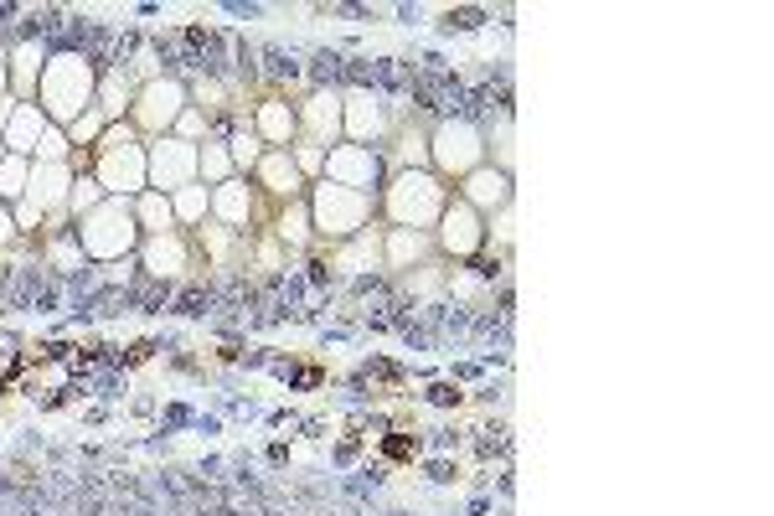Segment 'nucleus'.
<instances>
[{"label":"nucleus","mask_w":774,"mask_h":516,"mask_svg":"<svg viewBox=\"0 0 774 516\" xmlns=\"http://www.w3.org/2000/svg\"><path fill=\"white\" fill-rule=\"evenodd\" d=\"M310 78L315 83H346V57L341 52H315L310 57Z\"/></svg>","instance_id":"nucleus-1"},{"label":"nucleus","mask_w":774,"mask_h":516,"mask_svg":"<svg viewBox=\"0 0 774 516\" xmlns=\"http://www.w3.org/2000/svg\"><path fill=\"white\" fill-rule=\"evenodd\" d=\"M351 460H357V439H346V444L336 449V465H351Z\"/></svg>","instance_id":"nucleus-14"},{"label":"nucleus","mask_w":774,"mask_h":516,"mask_svg":"<svg viewBox=\"0 0 774 516\" xmlns=\"http://www.w3.org/2000/svg\"><path fill=\"white\" fill-rule=\"evenodd\" d=\"M485 21V11H475V6H459V11H449L444 16V31H475Z\"/></svg>","instance_id":"nucleus-3"},{"label":"nucleus","mask_w":774,"mask_h":516,"mask_svg":"<svg viewBox=\"0 0 774 516\" xmlns=\"http://www.w3.org/2000/svg\"><path fill=\"white\" fill-rule=\"evenodd\" d=\"M362 377H377V382H397L403 377V367H397V361H367V372Z\"/></svg>","instance_id":"nucleus-8"},{"label":"nucleus","mask_w":774,"mask_h":516,"mask_svg":"<svg viewBox=\"0 0 774 516\" xmlns=\"http://www.w3.org/2000/svg\"><path fill=\"white\" fill-rule=\"evenodd\" d=\"M212 310V289L207 284H191L181 299H175V315H207Z\"/></svg>","instance_id":"nucleus-2"},{"label":"nucleus","mask_w":774,"mask_h":516,"mask_svg":"<svg viewBox=\"0 0 774 516\" xmlns=\"http://www.w3.org/2000/svg\"><path fill=\"white\" fill-rule=\"evenodd\" d=\"M68 351H73L68 341H47V346H41V356H47V361H62V356H68Z\"/></svg>","instance_id":"nucleus-13"},{"label":"nucleus","mask_w":774,"mask_h":516,"mask_svg":"<svg viewBox=\"0 0 774 516\" xmlns=\"http://www.w3.org/2000/svg\"><path fill=\"white\" fill-rule=\"evenodd\" d=\"M150 351H155V341H135V346H129L119 361H124V367H140V361H150Z\"/></svg>","instance_id":"nucleus-9"},{"label":"nucleus","mask_w":774,"mask_h":516,"mask_svg":"<svg viewBox=\"0 0 774 516\" xmlns=\"http://www.w3.org/2000/svg\"><path fill=\"white\" fill-rule=\"evenodd\" d=\"M392 516H397V511H392Z\"/></svg>","instance_id":"nucleus-17"},{"label":"nucleus","mask_w":774,"mask_h":516,"mask_svg":"<svg viewBox=\"0 0 774 516\" xmlns=\"http://www.w3.org/2000/svg\"><path fill=\"white\" fill-rule=\"evenodd\" d=\"M470 269H475L480 279H496V264H491V258H475V264H470Z\"/></svg>","instance_id":"nucleus-16"},{"label":"nucleus","mask_w":774,"mask_h":516,"mask_svg":"<svg viewBox=\"0 0 774 516\" xmlns=\"http://www.w3.org/2000/svg\"><path fill=\"white\" fill-rule=\"evenodd\" d=\"M459 398H464V393H459L454 382H434V387H429V403H439V408H454Z\"/></svg>","instance_id":"nucleus-7"},{"label":"nucleus","mask_w":774,"mask_h":516,"mask_svg":"<svg viewBox=\"0 0 774 516\" xmlns=\"http://www.w3.org/2000/svg\"><path fill=\"white\" fill-rule=\"evenodd\" d=\"M263 57H269V73H274V78H295V73H300V62L284 52V47H269Z\"/></svg>","instance_id":"nucleus-5"},{"label":"nucleus","mask_w":774,"mask_h":516,"mask_svg":"<svg viewBox=\"0 0 774 516\" xmlns=\"http://www.w3.org/2000/svg\"><path fill=\"white\" fill-rule=\"evenodd\" d=\"M166 423H170V428H181V423H196V418L186 413V408H181V403H170V408H166Z\"/></svg>","instance_id":"nucleus-12"},{"label":"nucleus","mask_w":774,"mask_h":516,"mask_svg":"<svg viewBox=\"0 0 774 516\" xmlns=\"http://www.w3.org/2000/svg\"><path fill=\"white\" fill-rule=\"evenodd\" d=\"M161 299H166V284H145V289H140V305H145V310H155Z\"/></svg>","instance_id":"nucleus-11"},{"label":"nucleus","mask_w":774,"mask_h":516,"mask_svg":"<svg viewBox=\"0 0 774 516\" xmlns=\"http://www.w3.org/2000/svg\"><path fill=\"white\" fill-rule=\"evenodd\" d=\"M382 455H387V460H413V455H418V439H413V434H387Z\"/></svg>","instance_id":"nucleus-4"},{"label":"nucleus","mask_w":774,"mask_h":516,"mask_svg":"<svg viewBox=\"0 0 774 516\" xmlns=\"http://www.w3.org/2000/svg\"><path fill=\"white\" fill-rule=\"evenodd\" d=\"M119 305H129V294H124V289H103V294H98L88 310H98V315H124Z\"/></svg>","instance_id":"nucleus-6"},{"label":"nucleus","mask_w":774,"mask_h":516,"mask_svg":"<svg viewBox=\"0 0 774 516\" xmlns=\"http://www.w3.org/2000/svg\"><path fill=\"white\" fill-rule=\"evenodd\" d=\"M429 480H454V470H449L444 460H439V465H429Z\"/></svg>","instance_id":"nucleus-15"},{"label":"nucleus","mask_w":774,"mask_h":516,"mask_svg":"<svg viewBox=\"0 0 774 516\" xmlns=\"http://www.w3.org/2000/svg\"><path fill=\"white\" fill-rule=\"evenodd\" d=\"M290 382H295V387H320L325 372H320V367H300V372H290Z\"/></svg>","instance_id":"nucleus-10"}]
</instances>
